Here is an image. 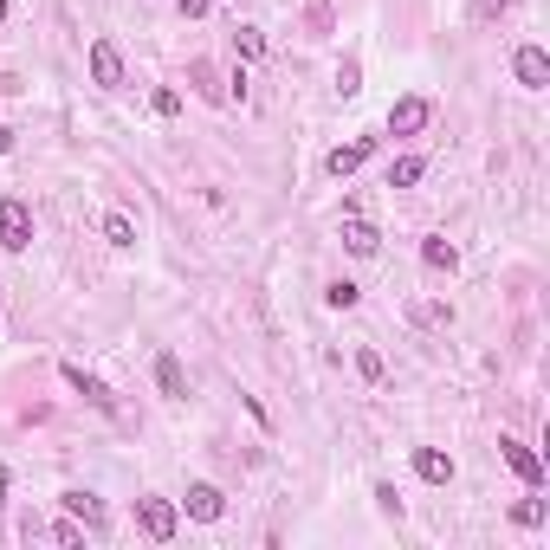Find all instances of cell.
<instances>
[{
    "instance_id": "cell-23",
    "label": "cell",
    "mask_w": 550,
    "mask_h": 550,
    "mask_svg": "<svg viewBox=\"0 0 550 550\" xmlns=\"http://www.w3.org/2000/svg\"><path fill=\"white\" fill-rule=\"evenodd\" d=\"M415 324H428V330H440V324H453V311H447V305H415Z\"/></svg>"
},
{
    "instance_id": "cell-13",
    "label": "cell",
    "mask_w": 550,
    "mask_h": 550,
    "mask_svg": "<svg viewBox=\"0 0 550 550\" xmlns=\"http://www.w3.org/2000/svg\"><path fill=\"white\" fill-rule=\"evenodd\" d=\"M59 505H65V512H72V518H78V525H91V531H98V525H104V505H98V492H65V499H59Z\"/></svg>"
},
{
    "instance_id": "cell-8",
    "label": "cell",
    "mask_w": 550,
    "mask_h": 550,
    "mask_svg": "<svg viewBox=\"0 0 550 550\" xmlns=\"http://www.w3.org/2000/svg\"><path fill=\"white\" fill-rule=\"evenodd\" d=\"M343 246H350L356 259H376V253H382V233L369 227L363 214H343Z\"/></svg>"
},
{
    "instance_id": "cell-1",
    "label": "cell",
    "mask_w": 550,
    "mask_h": 550,
    "mask_svg": "<svg viewBox=\"0 0 550 550\" xmlns=\"http://www.w3.org/2000/svg\"><path fill=\"white\" fill-rule=\"evenodd\" d=\"M0 246H7V253H26V246H33V208H26L20 195L0 201Z\"/></svg>"
},
{
    "instance_id": "cell-32",
    "label": "cell",
    "mask_w": 550,
    "mask_h": 550,
    "mask_svg": "<svg viewBox=\"0 0 550 550\" xmlns=\"http://www.w3.org/2000/svg\"><path fill=\"white\" fill-rule=\"evenodd\" d=\"M0 20H7V0H0Z\"/></svg>"
},
{
    "instance_id": "cell-6",
    "label": "cell",
    "mask_w": 550,
    "mask_h": 550,
    "mask_svg": "<svg viewBox=\"0 0 550 550\" xmlns=\"http://www.w3.org/2000/svg\"><path fill=\"white\" fill-rule=\"evenodd\" d=\"M369 156H376V136H356V143H337V149H330V156H324V169L343 182V175H356Z\"/></svg>"
},
{
    "instance_id": "cell-3",
    "label": "cell",
    "mask_w": 550,
    "mask_h": 550,
    "mask_svg": "<svg viewBox=\"0 0 550 550\" xmlns=\"http://www.w3.org/2000/svg\"><path fill=\"white\" fill-rule=\"evenodd\" d=\"M512 78H518L525 91H544V85H550V52H544V46H518V52H512Z\"/></svg>"
},
{
    "instance_id": "cell-10",
    "label": "cell",
    "mask_w": 550,
    "mask_h": 550,
    "mask_svg": "<svg viewBox=\"0 0 550 550\" xmlns=\"http://www.w3.org/2000/svg\"><path fill=\"white\" fill-rule=\"evenodd\" d=\"M188 518H201V525H214L220 512H227V499H220V486H208V479H201V486H188Z\"/></svg>"
},
{
    "instance_id": "cell-5",
    "label": "cell",
    "mask_w": 550,
    "mask_h": 550,
    "mask_svg": "<svg viewBox=\"0 0 550 550\" xmlns=\"http://www.w3.org/2000/svg\"><path fill=\"white\" fill-rule=\"evenodd\" d=\"M91 85H104V91L123 85V52H117V39H91Z\"/></svg>"
},
{
    "instance_id": "cell-20",
    "label": "cell",
    "mask_w": 550,
    "mask_h": 550,
    "mask_svg": "<svg viewBox=\"0 0 550 550\" xmlns=\"http://www.w3.org/2000/svg\"><path fill=\"white\" fill-rule=\"evenodd\" d=\"M311 39H330V26H337V13H330V0H311Z\"/></svg>"
},
{
    "instance_id": "cell-28",
    "label": "cell",
    "mask_w": 550,
    "mask_h": 550,
    "mask_svg": "<svg viewBox=\"0 0 550 550\" xmlns=\"http://www.w3.org/2000/svg\"><path fill=\"white\" fill-rule=\"evenodd\" d=\"M505 7H512V0H473V13H479V20H492V13H505Z\"/></svg>"
},
{
    "instance_id": "cell-12",
    "label": "cell",
    "mask_w": 550,
    "mask_h": 550,
    "mask_svg": "<svg viewBox=\"0 0 550 550\" xmlns=\"http://www.w3.org/2000/svg\"><path fill=\"white\" fill-rule=\"evenodd\" d=\"M188 78H195V91H201V98H208V104H227V98H233V91L220 85V72H214L208 59H195V65H188Z\"/></svg>"
},
{
    "instance_id": "cell-2",
    "label": "cell",
    "mask_w": 550,
    "mask_h": 550,
    "mask_svg": "<svg viewBox=\"0 0 550 550\" xmlns=\"http://www.w3.org/2000/svg\"><path fill=\"white\" fill-rule=\"evenodd\" d=\"M136 525H143L149 544H169L175 538V505L169 499H136Z\"/></svg>"
},
{
    "instance_id": "cell-4",
    "label": "cell",
    "mask_w": 550,
    "mask_h": 550,
    "mask_svg": "<svg viewBox=\"0 0 550 550\" xmlns=\"http://www.w3.org/2000/svg\"><path fill=\"white\" fill-rule=\"evenodd\" d=\"M428 117H434L428 98H395L389 104V136H421V130H428Z\"/></svg>"
},
{
    "instance_id": "cell-27",
    "label": "cell",
    "mask_w": 550,
    "mask_h": 550,
    "mask_svg": "<svg viewBox=\"0 0 550 550\" xmlns=\"http://www.w3.org/2000/svg\"><path fill=\"white\" fill-rule=\"evenodd\" d=\"M149 104H156V117H175V110H182V98H175V91H156Z\"/></svg>"
},
{
    "instance_id": "cell-9",
    "label": "cell",
    "mask_w": 550,
    "mask_h": 550,
    "mask_svg": "<svg viewBox=\"0 0 550 550\" xmlns=\"http://www.w3.org/2000/svg\"><path fill=\"white\" fill-rule=\"evenodd\" d=\"M499 453H505V466H512V473H518V479H525V486H538V479H544V466H538V453H531V447H525V440H512V434H505V440H499Z\"/></svg>"
},
{
    "instance_id": "cell-26",
    "label": "cell",
    "mask_w": 550,
    "mask_h": 550,
    "mask_svg": "<svg viewBox=\"0 0 550 550\" xmlns=\"http://www.w3.org/2000/svg\"><path fill=\"white\" fill-rule=\"evenodd\" d=\"M376 505H382L389 518H402V499H395V486H376Z\"/></svg>"
},
{
    "instance_id": "cell-11",
    "label": "cell",
    "mask_w": 550,
    "mask_h": 550,
    "mask_svg": "<svg viewBox=\"0 0 550 550\" xmlns=\"http://www.w3.org/2000/svg\"><path fill=\"white\" fill-rule=\"evenodd\" d=\"M415 473L428 479V486H447V479H453V460H447L440 447H415Z\"/></svg>"
},
{
    "instance_id": "cell-16",
    "label": "cell",
    "mask_w": 550,
    "mask_h": 550,
    "mask_svg": "<svg viewBox=\"0 0 550 550\" xmlns=\"http://www.w3.org/2000/svg\"><path fill=\"white\" fill-rule=\"evenodd\" d=\"M233 52H240V65L266 59V33H259V26H240V33H233Z\"/></svg>"
},
{
    "instance_id": "cell-31",
    "label": "cell",
    "mask_w": 550,
    "mask_h": 550,
    "mask_svg": "<svg viewBox=\"0 0 550 550\" xmlns=\"http://www.w3.org/2000/svg\"><path fill=\"white\" fill-rule=\"evenodd\" d=\"M0 505H7V466H0Z\"/></svg>"
},
{
    "instance_id": "cell-14",
    "label": "cell",
    "mask_w": 550,
    "mask_h": 550,
    "mask_svg": "<svg viewBox=\"0 0 550 550\" xmlns=\"http://www.w3.org/2000/svg\"><path fill=\"white\" fill-rule=\"evenodd\" d=\"M421 266H428V272H453V266H460V246H453V240H421Z\"/></svg>"
},
{
    "instance_id": "cell-21",
    "label": "cell",
    "mask_w": 550,
    "mask_h": 550,
    "mask_svg": "<svg viewBox=\"0 0 550 550\" xmlns=\"http://www.w3.org/2000/svg\"><path fill=\"white\" fill-rule=\"evenodd\" d=\"M337 91H343V98H356V91H363V65H356V59L337 65Z\"/></svg>"
},
{
    "instance_id": "cell-15",
    "label": "cell",
    "mask_w": 550,
    "mask_h": 550,
    "mask_svg": "<svg viewBox=\"0 0 550 550\" xmlns=\"http://www.w3.org/2000/svg\"><path fill=\"white\" fill-rule=\"evenodd\" d=\"M156 382H162V395H175V402H182V395H188V382H182V363H175L169 350L156 356Z\"/></svg>"
},
{
    "instance_id": "cell-18",
    "label": "cell",
    "mask_w": 550,
    "mask_h": 550,
    "mask_svg": "<svg viewBox=\"0 0 550 550\" xmlns=\"http://www.w3.org/2000/svg\"><path fill=\"white\" fill-rule=\"evenodd\" d=\"M104 240H110V246H136V227H130V214H104Z\"/></svg>"
},
{
    "instance_id": "cell-24",
    "label": "cell",
    "mask_w": 550,
    "mask_h": 550,
    "mask_svg": "<svg viewBox=\"0 0 550 550\" xmlns=\"http://www.w3.org/2000/svg\"><path fill=\"white\" fill-rule=\"evenodd\" d=\"M512 518L531 531V525H544V505H538V499H518V505H512Z\"/></svg>"
},
{
    "instance_id": "cell-7",
    "label": "cell",
    "mask_w": 550,
    "mask_h": 550,
    "mask_svg": "<svg viewBox=\"0 0 550 550\" xmlns=\"http://www.w3.org/2000/svg\"><path fill=\"white\" fill-rule=\"evenodd\" d=\"M59 376H65V389H78V395H85L91 408H104V415H117V395H110L98 376H85L78 363H59Z\"/></svg>"
},
{
    "instance_id": "cell-19",
    "label": "cell",
    "mask_w": 550,
    "mask_h": 550,
    "mask_svg": "<svg viewBox=\"0 0 550 550\" xmlns=\"http://www.w3.org/2000/svg\"><path fill=\"white\" fill-rule=\"evenodd\" d=\"M356 298H363V292H356V285H350V279H337V285H324V305H330V311H350V305H356Z\"/></svg>"
},
{
    "instance_id": "cell-17",
    "label": "cell",
    "mask_w": 550,
    "mask_h": 550,
    "mask_svg": "<svg viewBox=\"0 0 550 550\" xmlns=\"http://www.w3.org/2000/svg\"><path fill=\"white\" fill-rule=\"evenodd\" d=\"M421 175H428V162H421V156H402V162H389V188H415Z\"/></svg>"
},
{
    "instance_id": "cell-30",
    "label": "cell",
    "mask_w": 550,
    "mask_h": 550,
    "mask_svg": "<svg viewBox=\"0 0 550 550\" xmlns=\"http://www.w3.org/2000/svg\"><path fill=\"white\" fill-rule=\"evenodd\" d=\"M7 149H13V130H7V123H0V156H7Z\"/></svg>"
},
{
    "instance_id": "cell-29",
    "label": "cell",
    "mask_w": 550,
    "mask_h": 550,
    "mask_svg": "<svg viewBox=\"0 0 550 550\" xmlns=\"http://www.w3.org/2000/svg\"><path fill=\"white\" fill-rule=\"evenodd\" d=\"M175 7H182V13H188V20H201V13H208V7H214V0H175Z\"/></svg>"
},
{
    "instance_id": "cell-25",
    "label": "cell",
    "mask_w": 550,
    "mask_h": 550,
    "mask_svg": "<svg viewBox=\"0 0 550 550\" xmlns=\"http://www.w3.org/2000/svg\"><path fill=\"white\" fill-rule=\"evenodd\" d=\"M356 369H363V382H382V356L376 350H356Z\"/></svg>"
},
{
    "instance_id": "cell-22",
    "label": "cell",
    "mask_w": 550,
    "mask_h": 550,
    "mask_svg": "<svg viewBox=\"0 0 550 550\" xmlns=\"http://www.w3.org/2000/svg\"><path fill=\"white\" fill-rule=\"evenodd\" d=\"M52 544H65V550H78V544H85V531H78V518H72V512H65L59 525H52Z\"/></svg>"
}]
</instances>
